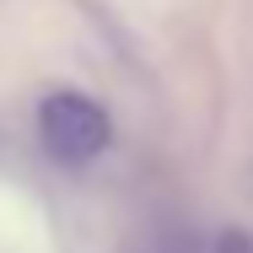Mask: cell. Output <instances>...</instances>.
<instances>
[{"instance_id":"7a4b0ae2","label":"cell","mask_w":253,"mask_h":253,"mask_svg":"<svg viewBox=\"0 0 253 253\" xmlns=\"http://www.w3.org/2000/svg\"><path fill=\"white\" fill-rule=\"evenodd\" d=\"M210 253H253V237L232 226V232H221V237H215V248H210Z\"/></svg>"},{"instance_id":"6da1fadb","label":"cell","mask_w":253,"mask_h":253,"mask_svg":"<svg viewBox=\"0 0 253 253\" xmlns=\"http://www.w3.org/2000/svg\"><path fill=\"white\" fill-rule=\"evenodd\" d=\"M38 140H43V151L54 162L81 167V162L108 151L113 124H108L102 102H92L86 92H49L38 102Z\"/></svg>"}]
</instances>
